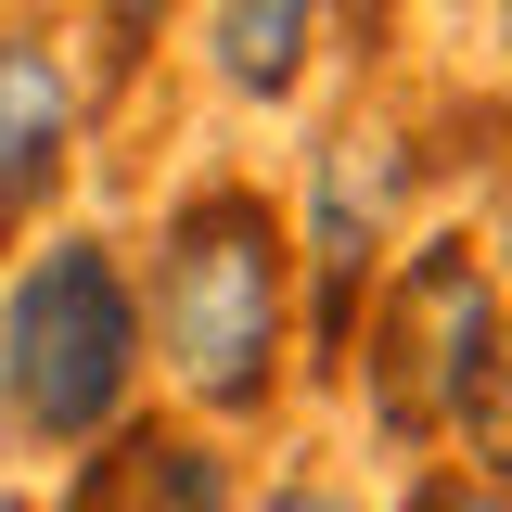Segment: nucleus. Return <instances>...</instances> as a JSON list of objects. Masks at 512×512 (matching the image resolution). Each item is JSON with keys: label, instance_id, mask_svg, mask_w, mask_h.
Here are the masks:
<instances>
[{"label": "nucleus", "instance_id": "f257e3e1", "mask_svg": "<svg viewBox=\"0 0 512 512\" xmlns=\"http://www.w3.org/2000/svg\"><path fill=\"white\" fill-rule=\"evenodd\" d=\"M141 295V359L180 384L205 423H256L282 397V333H295V231L256 180H192L154 218Z\"/></svg>", "mask_w": 512, "mask_h": 512}, {"label": "nucleus", "instance_id": "f03ea898", "mask_svg": "<svg viewBox=\"0 0 512 512\" xmlns=\"http://www.w3.org/2000/svg\"><path fill=\"white\" fill-rule=\"evenodd\" d=\"M141 410V295L103 231H52L0 282V436L13 448H90Z\"/></svg>", "mask_w": 512, "mask_h": 512}, {"label": "nucleus", "instance_id": "7ed1b4c3", "mask_svg": "<svg viewBox=\"0 0 512 512\" xmlns=\"http://www.w3.org/2000/svg\"><path fill=\"white\" fill-rule=\"evenodd\" d=\"M500 359H512V295L487 282V256L461 244V231H423V244L397 256L372 282V308H359V346H346L384 448L461 436V410L500 384Z\"/></svg>", "mask_w": 512, "mask_h": 512}, {"label": "nucleus", "instance_id": "20e7f679", "mask_svg": "<svg viewBox=\"0 0 512 512\" xmlns=\"http://www.w3.org/2000/svg\"><path fill=\"white\" fill-rule=\"evenodd\" d=\"M410 180H423V154H410L397 116H346L333 141H320V167H308L295 282H308V372L320 384H346V346H359V308H372V282H384V244H397V218H410Z\"/></svg>", "mask_w": 512, "mask_h": 512}, {"label": "nucleus", "instance_id": "39448f33", "mask_svg": "<svg viewBox=\"0 0 512 512\" xmlns=\"http://www.w3.org/2000/svg\"><path fill=\"white\" fill-rule=\"evenodd\" d=\"M52 512H231V448L205 436V423L128 410L116 436L77 448V474H64Z\"/></svg>", "mask_w": 512, "mask_h": 512}, {"label": "nucleus", "instance_id": "423d86ee", "mask_svg": "<svg viewBox=\"0 0 512 512\" xmlns=\"http://www.w3.org/2000/svg\"><path fill=\"white\" fill-rule=\"evenodd\" d=\"M77 167V64L39 26H0V256Z\"/></svg>", "mask_w": 512, "mask_h": 512}, {"label": "nucleus", "instance_id": "0eeeda50", "mask_svg": "<svg viewBox=\"0 0 512 512\" xmlns=\"http://www.w3.org/2000/svg\"><path fill=\"white\" fill-rule=\"evenodd\" d=\"M320 52V0H205V64L231 103H295Z\"/></svg>", "mask_w": 512, "mask_h": 512}, {"label": "nucleus", "instance_id": "6e6552de", "mask_svg": "<svg viewBox=\"0 0 512 512\" xmlns=\"http://www.w3.org/2000/svg\"><path fill=\"white\" fill-rule=\"evenodd\" d=\"M461 461H474V487H500V500H512V359H500V384L461 410Z\"/></svg>", "mask_w": 512, "mask_h": 512}, {"label": "nucleus", "instance_id": "1a4fd4ad", "mask_svg": "<svg viewBox=\"0 0 512 512\" xmlns=\"http://www.w3.org/2000/svg\"><path fill=\"white\" fill-rule=\"evenodd\" d=\"M244 512H372V500H359V487H333V474H269Z\"/></svg>", "mask_w": 512, "mask_h": 512}, {"label": "nucleus", "instance_id": "9d476101", "mask_svg": "<svg viewBox=\"0 0 512 512\" xmlns=\"http://www.w3.org/2000/svg\"><path fill=\"white\" fill-rule=\"evenodd\" d=\"M410 512H512V500H500V487H474V474H423V500H410Z\"/></svg>", "mask_w": 512, "mask_h": 512}, {"label": "nucleus", "instance_id": "9b49d317", "mask_svg": "<svg viewBox=\"0 0 512 512\" xmlns=\"http://www.w3.org/2000/svg\"><path fill=\"white\" fill-rule=\"evenodd\" d=\"M90 13H103V39H128V52H141V39H154L180 0H90Z\"/></svg>", "mask_w": 512, "mask_h": 512}, {"label": "nucleus", "instance_id": "f8f14e48", "mask_svg": "<svg viewBox=\"0 0 512 512\" xmlns=\"http://www.w3.org/2000/svg\"><path fill=\"white\" fill-rule=\"evenodd\" d=\"M474 256H487V282L512 295V180H500V205H487V244H474Z\"/></svg>", "mask_w": 512, "mask_h": 512}, {"label": "nucleus", "instance_id": "ddd939ff", "mask_svg": "<svg viewBox=\"0 0 512 512\" xmlns=\"http://www.w3.org/2000/svg\"><path fill=\"white\" fill-rule=\"evenodd\" d=\"M0 512H39V500H13V487H0Z\"/></svg>", "mask_w": 512, "mask_h": 512}]
</instances>
